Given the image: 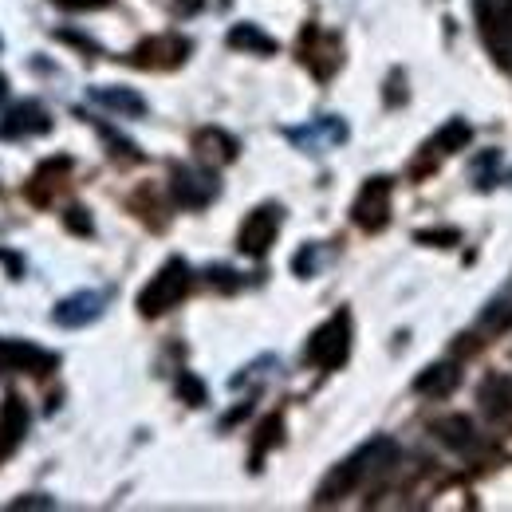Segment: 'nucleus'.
<instances>
[{
  "label": "nucleus",
  "instance_id": "nucleus-1",
  "mask_svg": "<svg viewBox=\"0 0 512 512\" xmlns=\"http://www.w3.org/2000/svg\"><path fill=\"white\" fill-rule=\"evenodd\" d=\"M398 465V446L390 438H371L367 446H359L347 461H339L327 477L320 481L312 505L323 509V505H339L343 497H351L355 489H363L367 481H383L386 473H394Z\"/></svg>",
  "mask_w": 512,
  "mask_h": 512
},
{
  "label": "nucleus",
  "instance_id": "nucleus-2",
  "mask_svg": "<svg viewBox=\"0 0 512 512\" xmlns=\"http://www.w3.org/2000/svg\"><path fill=\"white\" fill-rule=\"evenodd\" d=\"M190 264L182 260V256H170L154 276H150V284L138 292V316L142 320H158V316H166L170 308H178L182 300H186V292H190Z\"/></svg>",
  "mask_w": 512,
  "mask_h": 512
},
{
  "label": "nucleus",
  "instance_id": "nucleus-3",
  "mask_svg": "<svg viewBox=\"0 0 512 512\" xmlns=\"http://www.w3.org/2000/svg\"><path fill=\"white\" fill-rule=\"evenodd\" d=\"M351 359V312L339 308L327 323H320L304 347V363L320 371H339Z\"/></svg>",
  "mask_w": 512,
  "mask_h": 512
},
{
  "label": "nucleus",
  "instance_id": "nucleus-4",
  "mask_svg": "<svg viewBox=\"0 0 512 512\" xmlns=\"http://www.w3.org/2000/svg\"><path fill=\"white\" fill-rule=\"evenodd\" d=\"M296 60L312 71L316 83H327L343 67V44L335 32H323L320 24H304V32L296 40Z\"/></svg>",
  "mask_w": 512,
  "mask_h": 512
},
{
  "label": "nucleus",
  "instance_id": "nucleus-5",
  "mask_svg": "<svg viewBox=\"0 0 512 512\" xmlns=\"http://www.w3.org/2000/svg\"><path fill=\"white\" fill-rule=\"evenodd\" d=\"M390 201H394V178L375 174L363 182V190L355 193V205H351V221L363 229V233H383L390 225Z\"/></svg>",
  "mask_w": 512,
  "mask_h": 512
},
{
  "label": "nucleus",
  "instance_id": "nucleus-6",
  "mask_svg": "<svg viewBox=\"0 0 512 512\" xmlns=\"http://www.w3.org/2000/svg\"><path fill=\"white\" fill-rule=\"evenodd\" d=\"M280 225H284V209L276 201L256 205L253 213L245 217L241 233H237V249L249 256V260H264L268 249L276 245V237H280Z\"/></svg>",
  "mask_w": 512,
  "mask_h": 512
},
{
  "label": "nucleus",
  "instance_id": "nucleus-7",
  "mask_svg": "<svg viewBox=\"0 0 512 512\" xmlns=\"http://www.w3.org/2000/svg\"><path fill=\"white\" fill-rule=\"evenodd\" d=\"M193 44L178 32H162V36H146L127 60L134 67H146V71H174L190 60Z\"/></svg>",
  "mask_w": 512,
  "mask_h": 512
},
{
  "label": "nucleus",
  "instance_id": "nucleus-8",
  "mask_svg": "<svg viewBox=\"0 0 512 512\" xmlns=\"http://www.w3.org/2000/svg\"><path fill=\"white\" fill-rule=\"evenodd\" d=\"M60 367V355L48 347H36L28 339H0V371H20L32 379H44Z\"/></svg>",
  "mask_w": 512,
  "mask_h": 512
},
{
  "label": "nucleus",
  "instance_id": "nucleus-9",
  "mask_svg": "<svg viewBox=\"0 0 512 512\" xmlns=\"http://www.w3.org/2000/svg\"><path fill=\"white\" fill-rule=\"evenodd\" d=\"M217 178H213V170L205 166H170V197L182 205V209H205L213 197H217Z\"/></svg>",
  "mask_w": 512,
  "mask_h": 512
},
{
  "label": "nucleus",
  "instance_id": "nucleus-10",
  "mask_svg": "<svg viewBox=\"0 0 512 512\" xmlns=\"http://www.w3.org/2000/svg\"><path fill=\"white\" fill-rule=\"evenodd\" d=\"M52 130V115L40 99H20L4 111L0 119V142H16V138H32V134H48Z\"/></svg>",
  "mask_w": 512,
  "mask_h": 512
},
{
  "label": "nucleus",
  "instance_id": "nucleus-11",
  "mask_svg": "<svg viewBox=\"0 0 512 512\" xmlns=\"http://www.w3.org/2000/svg\"><path fill=\"white\" fill-rule=\"evenodd\" d=\"M193 154H197V162H201V166H209V170H221V166H233V162H237V154H241V142H237L229 130L201 127L197 134H193Z\"/></svg>",
  "mask_w": 512,
  "mask_h": 512
},
{
  "label": "nucleus",
  "instance_id": "nucleus-12",
  "mask_svg": "<svg viewBox=\"0 0 512 512\" xmlns=\"http://www.w3.org/2000/svg\"><path fill=\"white\" fill-rule=\"evenodd\" d=\"M103 308H107V292H75V296H64L56 308H52V323L56 327H67V331H75V327H87V323H95L103 316Z\"/></svg>",
  "mask_w": 512,
  "mask_h": 512
},
{
  "label": "nucleus",
  "instance_id": "nucleus-13",
  "mask_svg": "<svg viewBox=\"0 0 512 512\" xmlns=\"http://www.w3.org/2000/svg\"><path fill=\"white\" fill-rule=\"evenodd\" d=\"M67 174H71V158L67 154H56V158H48L32 178H28V186H24V197L36 205V209H48L52 201H56V193L64 190Z\"/></svg>",
  "mask_w": 512,
  "mask_h": 512
},
{
  "label": "nucleus",
  "instance_id": "nucleus-14",
  "mask_svg": "<svg viewBox=\"0 0 512 512\" xmlns=\"http://www.w3.org/2000/svg\"><path fill=\"white\" fill-rule=\"evenodd\" d=\"M477 402H481V414L489 418V426H501L512 430V379L509 375H489L481 390H477Z\"/></svg>",
  "mask_w": 512,
  "mask_h": 512
},
{
  "label": "nucleus",
  "instance_id": "nucleus-15",
  "mask_svg": "<svg viewBox=\"0 0 512 512\" xmlns=\"http://www.w3.org/2000/svg\"><path fill=\"white\" fill-rule=\"evenodd\" d=\"M28 426H32V414H28L24 398L20 394H8L4 406H0V461H8L20 449Z\"/></svg>",
  "mask_w": 512,
  "mask_h": 512
},
{
  "label": "nucleus",
  "instance_id": "nucleus-16",
  "mask_svg": "<svg viewBox=\"0 0 512 512\" xmlns=\"http://www.w3.org/2000/svg\"><path fill=\"white\" fill-rule=\"evenodd\" d=\"M477 8V20H481V32H485V44L489 48H501L512 40V0H473Z\"/></svg>",
  "mask_w": 512,
  "mask_h": 512
},
{
  "label": "nucleus",
  "instance_id": "nucleus-17",
  "mask_svg": "<svg viewBox=\"0 0 512 512\" xmlns=\"http://www.w3.org/2000/svg\"><path fill=\"white\" fill-rule=\"evenodd\" d=\"M430 434L449 449H473L477 446V430H473V422L465 418V414H446V418H434L430 422Z\"/></svg>",
  "mask_w": 512,
  "mask_h": 512
},
{
  "label": "nucleus",
  "instance_id": "nucleus-18",
  "mask_svg": "<svg viewBox=\"0 0 512 512\" xmlns=\"http://www.w3.org/2000/svg\"><path fill=\"white\" fill-rule=\"evenodd\" d=\"M457 383H461V367L457 363H434L414 379V390L426 394V398H449L457 390Z\"/></svg>",
  "mask_w": 512,
  "mask_h": 512
},
{
  "label": "nucleus",
  "instance_id": "nucleus-19",
  "mask_svg": "<svg viewBox=\"0 0 512 512\" xmlns=\"http://www.w3.org/2000/svg\"><path fill=\"white\" fill-rule=\"evenodd\" d=\"M91 99L115 115H127V119H138L146 115V99L134 91V87H91Z\"/></svg>",
  "mask_w": 512,
  "mask_h": 512
},
{
  "label": "nucleus",
  "instance_id": "nucleus-20",
  "mask_svg": "<svg viewBox=\"0 0 512 512\" xmlns=\"http://www.w3.org/2000/svg\"><path fill=\"white\" fill-rule=\"evenodd\" d=\"M225 40H229V48H237V52H249V56H276V52H280V44H276L268 32H260L256 24H249V20L233 24Z\"/></svg>",
  "mask_w": 512,
  "mask_h": 512
},
{
  "label": "nucleus",
  "instance_id": "nucleus-21",
  "mask_svg": "<svg viewBox=\"0 0 512 512\" xmlns=\"http://www.w3.org/2000/svg\"><path fill=\"white\" fill-rule=\"evenodd\" d=\"M284 442V414H268L264 422H260V430H256V442H253V453H249V469H260V461L268 457V449H276Z\"/></svg>",
  "mask_w": 512,
  "mask_h": 512
},
{
  "label": "nucleus",
  "instance_id": "nucleus-22",
  "mask_svg": "<svg viewBox=\"0 0 512 512\" xmlns=\"http://www.w3.org/2000/svg\"><path fill=\"white\" fill-rule=\"evenodd\" d=\"M469 138H473V127H469V123L449 119L446 127L434 134V142H430L426 150H434V154H457V150H465V146H469Z\"/></svg>",
  "mask_w": 512,
  "mask_h": 512
},
{
  "label": "nucleus",
  "instance_id": "nucleus-23",
  "mask_svg": "<svg viewBox=\"0 0 512 512\" xmlns=\"http://www.w3.org/2000/svg\"><path fill=\"white\" fill-rule=\"evenodd\" d=\"M174 390H178V398H182L186 406H205V402H209V386L201 383L193 371H178Z\"/></svg>",
  "mask_w": 512,
  "mask_h": 512
},
{
  "label": "nucleus",
  "instance_id": "nucleus-24",
  "mask_svg": "<svg viewBox=\"0 0 512 512\" xmlns=\"http://www.w3.org/2000/svg\"><path fill=\"white\" fill-rule=\"evenodd\" d=\"M481 327H485L489 335H505V331L512 327V304H509V300L489 304V312L481 316Z\"/></svg>",
  "mask_w": 512,
  "mask_h": 512
},
{
  "label": "nucleus",
  "instance_id": "nucleus-25",
  "mask_svg": "<svg viewBox=\"0 0 512 512\" xmlns=\"http://www.w3.org/2000/svg\"><path fill=\"white\" fill-rule=\"evenodd\" d=\"M418 245H434V249H449V245H461V233L453 225H442V229H418L414 233Z\"/></svg>",
  "mask_w": 512,
  "mask_h": 512
},
{
  "label": "nucleus",
  "instance_id": "nucleus-26",
  "mask_svg": "<svg viewBox=\"0 0 512 512\" xmlns=\"http://www.w3.org/2000/svg\"><path fill=\"white\" fill-rule=\"evenodd\" d=\"M64 225H67V233H75V237H91V233H95V221H91V213H87L83 205H67Z\"/></svg>",
  "mask_w": 512,
  "mask_h": 512
},
{
  "label": "nucleus",
  "instance_id": "nucleus-27",
  "mask_svg": "<svg viewBox=\"0 0 512 512\" xmlns=\"http://www.w3.org/2000/svg\"><path fill=\"white\" fill-rule=\"evenodd\" d=\"M205 276H209V284H217L221 292H237V288H241V280H237L233 268H209Z\"/></svg>",
  "mask_w": 512,
  "mask_h": 512
},
{
  "label": "nucleus",
  "instance_id": "nucleus-28",
  "mask_svg": "<svg viewBox=\"0 0 512 512\" xmlns=\"http://www.w3.org/2000/svg\"><path fill=\"white\" fill-rule=\"evenodd\" d=\"M56 40H64V44L79 48V52H87V56H99V44H95V40H87V36H79V32H67V28H60V32H56Z\"/></svg>",
  "mask_w": 512,
  "mask_h": 512
},
{
  "label": "nucleus",
  "instance_id": "nucleus-29",
  "mask_svg": "<svg viewBox=\"0 0 512 512\" xmlns=\"http://www.w3.org/2000/svg\"><path fill=\"white\" fill-rule=\"evenodd\" d=\"M12 512H24V509H56V501L52 497H40V493H28V497H16L12 505H8Z\"/></svg>",
  "mask_w": 512,
  "mask_h": 512
},
{
  "label": "nucleus",
  "instance_id": "nucleus-30",
  "mask_svg": "<svg viewBox=\"0 0 512 512\" xmlns=\"http://www.w3.org/2000/svg\"><path fill=\"white\" fill-rule=\"evenodd\" d=\"M292 272H296V276H304V280L316 272V245H304V253L292 260Z\"/></svg>",
  "mask_w": 512,
  "mask_h": 512
},
{
  "label": "nucleus",
  "instance_id": "nucleus-31",
  "mask_svg": "<svg viewBox=\"0 0 512 512\" xmlns=\"http://www.w3.org/2000/svg\"><path fill=\"white\" fill-rule=\"evenodd\" d=\"M56 8H67V12H95V8H111L115 0H52Z\"/></svg>",
  "mask_w": 512,
  "mask_h": 512
},
{
  "label": "nucleus",
  "instance_id": "nucleus-32",
  "mask_svg": "<svg viewBox=\"0 0 512 512\" xmlns=\"http://www.w3.org/2000/svg\"><path fill=\"white\" fill-rule=\"evenodd\" d=\"M0 260H4V268L12 272V280H16L20 272H24V260H20V256H16V253H4V249H0Z\"/></svg>",
  "mask_w": 512,
  "mask_h": 512
},
{
  "label": "nucleus",
  "instance_id": "nucleus-33",
  "mask_svg": "<svg viewBox=\"0 0 512 512\" xmlns=\"http://www.w3.org/2000/svg\"><path fill=\"white\" fill-rule=\"evenodd\" d=\"M197 8H201V0H178V16H190Z\"/></svg>",
  "mask_w": 512,
  "mask_h": 512
},
{
  "label": "nucleus",
  "instance_id": "nucleus-34",
  "mask_svg": "<svg viewBox=\"0 0 512 512\" xmlns=\"http://www.w3.org/2000/svg\"><path fill=\"white\" fill-rule=\"evenodd\" d=\"M8 99V79H4V71H0V103Z\"/></svg>",
  "mask_w": 512,
  "mask_h": 512
}]
</instances>
